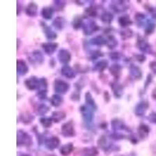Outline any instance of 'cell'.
I'll use <instances>...</instances> for the list:
<instances>
[{
	"label": "cell",
	"instance_id": "1",
	"mask_svg": "<svg viewBox=\"0 0 156 156\" xmlns=\"http://www.w3.org/2000/svg\"><path fill=\"white\" fill-rule=\"evenodd\" d=\"M32 144V139L30 135L23 130L17 131V145L29 146Z\"/></svg>",
	"mask_w": 156,
	"mask_h": 156
},
{
	"label": "cell",
	"instance_id": "2",
	"mask_svg": "<svg viewBox=\"0 0 156 156\" xmlns=\"http://www.w3.org/2000/svg\"><path fill=\"white\" fill-rule=\"evenodd\" d=\"M54 89H55V92L58 94H66L69 89V85L64 80L57 79L54 82Z\"/></svg>",
	"mask_w": 156,
	"mask_h": 156
},
{
	"label": "cell",
	"instance_id": "3",
	"mask_svg": "<svg viewBox=\"0 0 156 156\" xmlns=\"http://www.w3.org/2000/svg\"><path fill=\"white\" fill-rule=\"evenodd\" d=\"M61 132H62V135L66 137H71L75 135V129H74V125L72 121H69L67 122H65L62 126V129H61Z\"/></svg>",
	"mask_w": 156,
	"mask_h": 156
},
{
	"label": "cell",
	"instance_id": "4",
	"mask_svg": "<svg viewBox=\"0 0 156 156\" xmlns=\"http://www.w3.org/2000/svg\"><path fill=\"white\" fill-rule=\"evenodd\" d=\"M82 28H83V33L86 35H90V34H93L97 30L98 26L94 23V21L87 20L86 21H83V25H82Z\"/></svg>",
	"mask_w": 156,
	"mask_h": 156
},
{
	"label": "cell",
	"instance_id": "5",
	"mask_svg": "<svg viewBox=\"0 0 156 156\" xmlns=\"http://www.w3.org/2000/svg\"><path fill=\"white\" fill-rule=\"evenodd\" d=\"M24 84L28 90H37L40 85V79H37L36 76H30L25 80Z\"/></svg>",
	"mask_w": 156,
	"mask_h": 156
},
{
	"label": "cell",
	"instance_id": "6",
	"mask_svg": "<svg viewBox=\"0 0 156 156\" xmlns=\"http://www.w3.org/2000/svg\"><path fill=\"white\" fill-rule=\"evenodd\" d=\"M29 60L33 64L39 65V64H41L44 62V56L39 50H35L30 54V57H29Z\"/></svg>",
	"mask_w": 156,
	"mask_h": 156
},
{
	"label": "cell",
	"instance_id": "7",
	"mask_svg": "<svg viewBox=\"0 0 156 156\" xmlns=\"http://www.w3.org/2000/svg\"><path fill=\"white\" fill-rule=\"evenodd\" d=\"M80 112H82L83 119L87 122H90L93 120V110L87 105L80 107Z\"/></svg>",
	"mask_w": 156,
	"mask_h": 156
},
{
	"label": "cell",
	"instance_id": "8",
	"mask_svg": "<svg viewBox=\"0 0 156 156\" xmlns=\"http://www.w3.org/2000/svg\"><path fill=\"white\" fill-rule=\"evenodd\" d=\"M58 59L61 63H68L70 62L71 59L70 52L66 49H60L58 53Z\"/></svg>",
	"mask_w": 156,
	"mask_h": 156
},
{
	"label": "cell",
	"instance_id": "9",
	"mask_svg": "<svg viewBox=\"0 0 156 156\" xmlns=\"http://www.w3.org/2000/svg\"><path fill=\"white\" fill-rule=\"evenodd\" d=\"M44 144H45V146H46L48 149L54 150V149L58 147V145L60 144V140H59V139L57 136H51V137L45 140Z\"/></svg>",
	"mask_w": 156,
	"mask_h": 156
},
{
	"label": "cell",
	"instance_id": "10",
	"mask_svg": "<svg viewBox=\"0 0 156 156\" xmlns=\"http://www.w3.org/2000/svg\"><path fill=\"white\" fill-rule=\"evenodd\" d=\"M41 46H42V48L44 49L45 53H47L48 55H51L56 50L58 44L55 42H47L41 44Z\"/></svg>",
	"mask_w": 156,
	"mask_h": 156
},
{
	"label": "cell",
	"instance_id": "11",
	"mask_svg": "<svg viewBox=\"0 0 156 156\" xmlns=\"http://www.w3.org/2000/svg\"><path fill=\"white\" fill-rule=\"evenodd\" d=\"M28 72V66L27 63L22 59L17 60V74L19 76H24Z\"/></svg>",
	"mask_w": 156,
	"mask_h": 156
},
{
	"label": "cell",
	"instance_id": "12",
	"mask_svg": "<svg viewBox=\"0 0 156 156\" xmlns=\"http://www.w3.org/2000/svg\"><path fill=\"white\" fill-rule=\"evenodd\" d=\"M61 73H62V76L69 78V79H72V78L76 76L75 71L73 70V68H71L68 65H65V66H62V69H61Z\"/></svg>",
	"mask_w": 156,
	"mask_h": 156
},
{
	"label": "cell",
	"instance_id": "13",
	"mask_svg": "<svg viewBox=\"0 0 156 156\" xmlns=\"http://www.w3.org/2000/svg\"><path fill=\"white\" fill-rule=\"evenodd\" d=\"M126 2H124V1H116V2H113V3L112 2L111 6L116 12H121V11L126 10V8L128 7V3H126Z\"/></svg>",
	"mask_w": 156,
	"mask_h": 156
},
{
	"label": "cell",
	"instance_id": "14",
	"mask_svg": "<svg viewBox=\"0 0 156 156\" xmlns=\"http://www.w3.org/2000/svg\"><path fill=\"white\" fill-rule=\"evenodd\" d=\"M147 108V104L144 101H142V102L138 103L137 105H136V108H135V114L138 116L144 115L145 113L146 110Z\"/></svg>",
	"mask_w": 156,
	"mask_h": 156
},
{
	"label": "cell",
	"instance_id": "15",
	"mask_svg": "<svg viewBox=\"0 0 156 156\" xmlns=\"http://www.w3.org/2000/svg\"><path fill=\"white\" fill-rule=\"evenodd\" d=\"M25 12H26L27 15L30 16H36L37 12V5L34 2H30L29 5L27 6V8H26V9H25Z\"/></svg>",
	"mask_w": 156,
	"mask_h": 156
},
{
	"label": "cell",
	"instance_id": "16",
	"mask_svg": "<svg viewBox=\"0 0 156 156\" xmlns=\"http://www.w3.org/2000/svg\"><path fill=\"white\" fill-rule=\"evenodd\" d=\"M43 28H44V32L47 39H48L49 41H52V40H55L56 38V34H55V32L51 27H48V26H44Z\"/></svg>",
	"mask_w": 156,
	"mask_h": 156
},
{
	"label": "cell",
	"instance_id": "17",
	"mask_svg": "<svg viewBox=\"0 0 156 156\" xmlns=\"http://www.w3.org/2000/svg\"><path fill=\"white\" fill-rule=\"evenodd\" d=\"M66 118V113L64 112H60V111H57L54 112L51 114V119L55 122H59L60 121L63 120Z\"/></svg>",
	"mask_w": 156,
	"mask_h": 156
},
{
	"label": "cell",
	"instance_id": "18",
	"mask_svg": "<svg viewBox=\"0 0 156 156\" xmlns=\"http://www.w3.org/2000/svg\"><path fill=\"white\" fill-rule=\"evenodd\" d=\"M129 71H130V74L135 78V79H140L141 77V71L138 66H136L134 64L130 65L129 67Z\"/></svg>",
	"mask_w": 156,
	"mask_h": 156
},
{
	"label": "cell",
	"instance_id": "19",
	"mask_svg": "<svg viewBox=\"0 0 156 156\" xmlns=\"http://www.w3.org/2000/svg\"><path fill=\"white\" fill-rule=\"evenodd\" d=\"M62 101H63L62 98L58 94H53L50 98V102H51V105H53L54 107L60 106Z\"/></svg>",
	"mask_w": 156,
	"mask_h": 156
},
{
	"label": "cell",
	"instance_id": "20",
	"mask_svg": "<svg viewBox=\"0 0 156 156\" xmlns=\"http://www.w3.org/2000/svg\"><path fill=\"white\" fill-rule=\"evenodd\" d=\"M85 99H86V103H87V106H88L89 108H91V109L94 111V110H96L97 108V105L95 104V101L93 99L92 96L89 92L86 93L85 94Z\"/></svg>",
	"mask_w": 156,
	"mask_h": 156
},
{
	"label": "cell",
	"instance_id": "21",
	"mask_svg": "<svg viewBox=\"0 0 156 156\" xmlns=\"http://www.w3.org/2000/svg\"><path fill=\"white\" fill-rule=\"evenodd\" d=\"M73 149V145L72 143H68V144H64L60 148V153L64 156H67L68 154H70L72 152Z\"/></svg>",
	"mask_w": 156,
	"mask_h": 156
},
{
	"label": "cell",
	"instance_id": "22",
	"mask_svg": "<svg viewBox=\"0 0 156 156\" xmlns=\"http://www.w3.org/2000/svg\"><path fill=\"white\" fill-rule=\"evenodd\" d=\"M119 23L120 24L121 27H126L128 26H129L130 24H132V21L129 16L128 15H124V16H122L119 18L118 20Z\"/></svg>",
	"mask_w": 156,
	"mask_h": 156
},
{
	"label": "cell",
	"instance_id": "23",
	"mask_svg": "<svg viewBox=\"0 0 156 156\" xmlns=\"http://www.w3.org/2000/svg\"><path fill=\"white\" fill-rule=\"evenodd\" d=\"M53 13L54 11L52 8L51 7H44L41 10V16L45 20L51 19L52 16H53Z\"/></svg>",
	"mask_w": 156,
	"mask_h": 156
},
{
	"label": "cell",
	"instance_id": "24",
	"mask_svg": "<svg viewBox=\"0 0 156 156\" xmlns=\"http://www.w3.org/2000/svg\"><path fill=\"white\" fill-rule=\"evenodd\" d=\"M108 61L106 60H101L99 62H98L97 63L94 65V69L96 71H103L104 69H106L108 67Z\"/></svg>",
	"mask_w": 156,
	"mask_h": 156
},
{
	"label": "cell",
	"instance_id": "25",
	"mask_svg": "<svg viewBox=\"0 0 156 156\" xmlns=\"http://www.w3.org/2000/svg\"><path fill=\"white\" fill-rule=\"evenodd\" d=\"M112 88L113 90L114 95L116 96V98H119L122 95V87L118 83H112Z\"/></svg>",
	"mask_w": 156,
	"mask_h": 156
},
{
	"label": "cell",
	"instance_id": "26",
	"mask_svg": "<svg viewBox=\"0 0 156 156\" xmlns=\"http://www.w3.org/2000/svg\"><path fill=\"white\" fill-rule=\"evenodd\" d=\"M112 126H113V128L115 129H124V130L125 129H126V130H128L126 125H125L122 121L119 120V119H114V120L112 122Z\"/></svg>",
	"mask_w": 156,
	"mask_h": 156
},
{
	"label": "cell",
	"instance_id": "27",
	"mask_svg": "<svg viewBox=\"0 0 156 156\" xmlns=\"http://www.w3.org/2000/svg\"><path fill=\"white\" fill-rule=\"evenodd\" d=\"M113 20V15L108 12H104L101 16V20L105 23H110Z\"/></svg>",
	"mask_w": 156,
	"mask_h": 156
},
{
	"label": "cell",
	"instance_id": "28",
	"mask_svg": "<svg viewBox=\"0 0 156 156\" xmlns=\"http://www.w3.org/2000/svg\"><path fill=\"white\" fill-rule=\"evenodd\" d=\"M64 25H65V20L62 17H57L53 21V26L58 30L63 29Z\"/></svg>",
	"mask_w": 156,
	"mask_h": 156
},
{
	"label": "cell",
	"instance_id": "29",
	"mask_svg": "<svg viewBox=\"0 0 156 156\" xmlns=\"http://www.w3.org/2000/svg\"><path fill=\"white\" fill-rule=\"evenodd\" d=\"M121 70H122V68L119 65H117V64H115V65H112L111 67H110V72L114 76L117 77L119 76L121 73Z\"/></svg>",
	"mask_w": 156,
	"mask_h": 156
},
{
	"label": "cell",
	"instance_id": "30",
	"mask_svg": "<svg viewBox=\"0 0 156 156\" xmlns=\"http://www.w3.org/2000/svg\"><path fill=\"white\" fill-rule=\"evenodd\" d=\"M105 44L109 48H115L117 45L116 39L114 37V36H109V37H108V38L105 39Z\"/></svg>",
	"mask_w": 156,
	"mask_h": 156
},
{
	"label": "cell",
	"instance_id": "31",
	"mask_svg": "<svg viewBox=\"0 0 156 156\" xmlns=\"http://www.w3.org/2000/svg\"><path fill=\"white\" fill-rule=\"evenodd\" d=\"M98 144L100 147L101 149H103V150H107L109 147V144H108V140H107V138L105 137V136H101V138H99Z\"/></svg>",
	"mask_w": 156,
	"mask_h": 156
},
{
	"label": "cell",
	"instance_id": "32",
	"mask_svg": "<svg viewBox=\"0 0 156 156\" xmlns=\"http://www.w3.org/2000/svg\"><path fill=\"white\" fill-rule=\"evenodd\" d=\"M52 122H53V120H52L51 118H46V117H44V118L40 119L41 124L45 128L50 127V126H51V124H52Z\"/></svg>",
	"mask_w": 156,
	"mask_h": 156
},
{
	"label": "cell",
	"instance_id": "33",
	"mask_svg": "<svg viewBox=\"0 0 156 156\" xmlns=\"http://www.w3.org/2000/svg\"><path fill=\"white\" fill-rule=\"evenodd\" d=\"M138 133H139V135L141 136L142 138H144V135L147 136V133H148V127L144 124L140 125L138 128Z\"/></svg>",
	"mask_w": 156,
	"mask_h": 156
},
{
	"label": "cell",
	"instance_id": "34",
	"mask_svg": "<svg viewBox=\"0 0 156 156\" xmlns=\"http://www.w3.org/2000/svg\"><path fill=\"white\" fill-rule=\"evenodd\" d=\"M90 42L93 44L96 45H102L103 44H105V39L103 38L102 37H96L90 40Z\"/></svg>",
	"mask_w": 156,
	"mask_h": 156
},
{
	"label": "cell",
	"instance_id": "35",
	"mask_svg": "<svg viewBox=\"0 0 156 156\" xmlns=\"http://www.w3.org/2000/svg\"><path fill=\"white\" fill-rule=\"evenodd\" d=\"M48 111V107L46 105H39L38 108L36 110V113L38 114V115H43L46 113Z\"/></svg>",
	"mask_w": 156,
	"mask_h": 156
},
{
	"label": "cell",
	"instance_id": "36",
	"mask_svg": "<svg viewBox=\"0 0 156 156\" xmlns=\"http://www.w3.org/2000/svg\"><path fill=\"white\" fill-rule=\"evenodd\" d=\"M83 23V21L82 20L81 18L79 17V16H77V17L74 18V20H73V27L76 29L80 28V27H82Z\"/></svg>",
	"mask_w": 156,
	"mask_h": 156
},
{
	"label": "cell",
	"instance_id": "37",
	"mask_svg": "<svg viewBox=\"0 0 156 156\" xmlns=\"http://www.w3.org/2000/svg\"><path fill=\"white\" fill-rule=\"evenodd\" d=\"M37 95L40 99H45L47 97V90H38Z\"/></svg>",
	"mask_w": 156,
	"mask_h": 156
},
{
	"label": "cell",
	"instance_id": "38",
	"mask_svg": "<svg viewBox=\"0 0 156 156\" xmlns=\"http://www.w3.org/2000/svg\"><path fill=\"white\" fill-rule=\"evenodd\" d=\"M121 55L119 52H112V53L109 55V57L112 58V60H119L120 58Z\"/></svg>",
	"mask_w": 156,
	"mask_h": 156
},
{
	"label": "cell",
	"instance_id": "39",
	"mask_svg": "<svg viewBox=\"0 0 156 156\" xmlns=\"http://www.w3.org/2000/svg\"><path fill=\"white\" fill-rule=\"evenodd\" d=\"M116 156H122V155H116Z\"/></svg>",
	"mask_w": 156,
	"mask_h": 156
}]
</instances>
